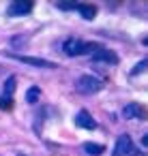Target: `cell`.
<instances>
[{"label": "cell", "instance_id": "8", "mask_svg": "<svg viewBox=\"0 0 148 156\" xmlns=\"http://www.w3.org/2000/svg\"><path fill=\"white\" fill-rule=\"evenodd\" d=\"M75 11H80L84 20H94V15H97V9L92 5H84V2H77Z\"/></svg>", "mask_w": 148, "mask_h": 156}, {"label": "cell", "instance_id": "13", "mask_svg": "<svg viewBox=\"0 0 148 156\" xmlns=\"http://www.w3.org/2000/svg\"><path fill=\"white\" fill-rule=\"evenodd\" d=\"M56 7H58L60 11H75V7H77V5H73V2H58Z\"/></svg>", "mask_w": 148, "mask_h": 156}, {"label": "cell", "instance_id": "15", "mask_svg": "<svg viewBox=\"0 0 148 156\" xmlns=\"http://www.w3.org/2000/svg\"><path fill=\"white\" fill-rule=\"evenodd\" d=\"M0 107H2V109H11V107H13V101L2 96V98H0Z\"/></svg>", "mask_w": 148, "mask_h": 156}, {"label": "cell", "instance_id": "16", "mask_svg": "<svg viewBox=\"0 0 148 156\" xmlns=\"http://www.w3.org/2000/svg\"><path fill=\"white\" fill-rule=\"evenodd\" d=\"M142 145L148 150V135H144V137H142Z\"/></svg>", "mask_w": 148, "mask_h": 156}, {"label": "cell", "instance_id": "4", "mask_svg": "<svg viewBox=\"0 0 148 156\" xmlns=\"http://www.w3.org/2000/svg\"><path fill=\"white\" fill-rule=\"evenodd\" d=\"M7 56L24 62V64H32V66H41V69H56V64L50 60H41V58H32V56H17V54H9V51H7Z\"/></svg>", "mask_w": 148, "mask_h": 156}, {"label": "cell", "instance_id": "3", "mask_svg": "<svg viewBox=\"0 0 148 156\" xmlns=\"http://www.w3.org/2000/svg\"><path fill=\"white\" fill-rule=\"evenodd\" d=\"M133 150H135V147H133L131 137H129V135H120V137L116 139V145H114L112 156H129V154H135Z\"/></svg>", "mask_w": 148, "mask_h": 156}, {"label": "cell", "instance_id": "14", "mask_svg": "<svg viewBox=\"0 0 148 156\" xmlns=\"http://www.w3.org/2000/svg\"><path fill=\"white\" fill-rule=\"evenodd\" d=\"M146 64H148L146 60H142V62H137V66H135V69L131 71V75H137V73H142V71L146 69Z\"/></svg>", "mask_w": 148, "mask_h": 156}, {"label": "cell", "instance_id": "7", "mask_svg": "<svg viewBox=\"0 0 148 156\" xmlns=\"http://www.w3.org/2000/svg\"><path fill=\"white\" fill-rule=\"evenodd\" d=\"M75 124H77L80 128H86V130H94V128H97L94 118H92L86 109H80V111H77V115H75Z\"/></svg>", "mask_w": 148, "mask_h": 156}, {"label": "cell", "instance_id": "9", "mask_svg": "<svg viewBox=\"0 0 148 156\" xmlns=\"http://www.w3.org/2000/svg\"><path fill=\"white\" fill-rule=\"evenodd\" d=\"M122 113H124V118H144V109H142L139 105H135V103L127 105V107L122 109Z\"/></svg>", "mask_w": 148, "mask_h": 156}, {"label": "cell", "instance_id": "5", "mask_svg": "<svg viewBox=\"0 0 148 156\" xmlns=\"http://www.w3.org/2000/svg\"><path fill=\"white\" fill-rule=\"evenodd\" d=\"M90 56H92L94 62H105V64H112V66L118 64V56H116L112 49H105V47H99V49L92 51Z\"/></svg>", "mask_w": 148, "mask_h": 156}, {"label": "cell", "instance_id": "11", "mask_svg": "<svg viewBox=\"0 0 148 156\" xmlns=\"http://www.w3.org/2000/svg\"><path fill=\"white\" fill-rule=\"evenodd\" d=\"M39 96H41V90H39L37 86H35V88H30V90L26 92V101H28L30 105H32V103H37V101H39Z\"/></svg>", "mask_w": 148, "mask_h": 156}, {"label": "cell", "instance_id": "10", "mask_svg": "<svg viewBox=\"0 0 148 156\" xmlns=\"http://www.w3.org/2000/svg\"><path fill=\"white\" fill-rule=\"evenodd\" d=\"M103 145L101 143H92V141H88V143H84V152L88 154V156H101L103 154Z\"/></svg>", "mask_w": 148, "mask_h": 156}, {"label": "cell", "instance_id": "1", "mask_svg": "<svg viewBox=\"0 0 148 156\" xmlns=\"http://www.w3.org/2000/svg\"><path fill=\"white\" fill-rule=\"evenodd\" d=\"M101 45H97V43H84V41H80V39H67L65 41V45H62V49H65V54L67 56H82V54H92V51H97Z\"/></svg>", "mask_w": 148, "mask_h": 156}, {"label": "cell", "instance_id": "12", "mask_svg": "<svg viewBox=\"0 0 148 156\" xmlns=\"http://www.w3.org/2000/svg\"><path fill=\"white\" fill-rule=\"evenodd\" d=\"M13 90H15V77H9L5 81V98H11Z\"/></svg>", "mask_w": 148, "mask_h": 156}, {"label": "cell", "instance_id": "2", "mask_svg": "<svg viewBox=\"0 0 148 156\" xmlns=\"http://www.w3.org/2000/svg\"><path fill=\"white\" fill-rule=\"evenodd\" d=\"M75 88L80 94H94L103 88V81L94 75H82L77 81H75Z\"/></svg>", "mask_w": 148, "mask_h": 156}, {"label": "cell", "instance_id": "6", "mask_svg": "<svg viewBox=\"0 0 148 156\" xmlns=\"http://www.w3.org/2000/svg\"><path fill=\"white\" fill-rule=\"evenodd\" d=\"M32 11V2H11L7 7V15L11 17H22V15H28Z\"/></svg>", "mask_w": 148, "mask_h": 156}]
</instances>
